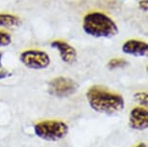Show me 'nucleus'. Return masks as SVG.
Segmentation results:
<instances>
[{"label":"nucleus","instance_id":"2","mask_svg":"<svg viewBox=\"0 0 148 147\" xmlns=\"http://www.w3.org/2000/svg\"><path fill=\"white\" fill-rule=\"evenodd\" d=\"M82 29L85 34L94 38H112L119 32L113 19L100 12L85 15L82 21Z\"/></svg>","mask_w":148,"mask_h":147},{"label":"nucleus","instance_id":"7","mask_svg":"<svg viewBox=\"0 0 148 147\" xmlns=\"http://www.w3.org/2000/svg\"><path fill=\"white\" fill-rule=\"evenodd\" d=\"M52 49H56L60 55L61 60L66 64H73L77 60V51L73 46L70 45L65 41L55 40L51 43Z\"/></svg>","mask_w":148,"mask_h":147},{"label":"nucleus","instance_id":"6","mask_svg":"<svg viewBox=\"0 0 148 147\" xmlns=\"http://www.w3.org/2000/svg\"><path fill=\"white\" fill-rule=\"evenodd\" d=\"M129 126L136 131H144L148 128V110L146 107L139 106L131 109Z\"/></svg>","mask_w":148,"mask_h":147},{"label":"nucleus","instance_id":"5","mask_svg":"<svg viewBox=\"0 0 148 147\" xmlns=\"http://www.w3.org/2000/svg\"><path fill=\"white\" fill-rule=\"evenodd\" d=\"M79 84L74 79L65 77H58L49 83V93L58 98H66L77 92Z\"/></svg>","mask_w":148,"mask_h":147},{"label":"nucleus","instance_id":"13","mask_svg":"<svg viewBox=\"0 0 148 147\" xmlns=\"http://www.w3.org/2000/svg\"><path fill=\"white\" fill-rule=\"evenodd\" d=\"M138 7L142 12L146 13L148 11V1L147 0H140V1L138 2Z\"/></svg>","mask_w":148,"mask_h":147},{"label":"nucleus","instance_id":"4","mask_svg":"<svg viewBox=\"0 0 148 147\" xmlns=\"http://www.w3.org/2000/svg\"><path fill=\"white\" fill-rule=\"evenodd\" d=\"M19 61L26 68L32 70H43L51 64V57L46 51L39 49H28L21 52L19 55Z\"/></svg>","mask_w":148,"mask_h":147},{"label":"nucleus","instance_id":"10","mask_svg":"<svg viewBox=\"0 0 148 147\" xmlns=\"http://www.w3.org/2000/svg\"><path fill=\"white\" fill-rule=\"evenodd\" d=\"M128 65V62L123 58H113V59H110L108 63V68L110 69V70H113V69H118V68H123L125 66Z\"/></svg>","mask_w":148,"mask_h":147},{"label":"nucleus","instance_id":"11","mask_svg":"<svg viewBox=\"0 0 148 147\" xmlns=\"http://www.w3.org/2000/svg\"><path fill=\"white\" fill-rule=\"evenodd\" d=\"M134 99L136 100V103L140 105V107H147L148 106V94L147 92H143V91H139L134 94Z\"/></svg>","mask_w":148,"mask_h":147},{"label":"nucleus","instance_id":"16","mask_svg":"<svg viewBox=\"0 0 148 147\" xmlns=\"http://www.w3.org/2000/svg\"><path fill=\"white\" fill-rule=\"evenodd\" d=\"M136 147H147V145L144 142H140V143H138Z\"/></svg>","mask_w":148,"mask_h":147},{"label":"nucleus","instance_id":"1","mask_svg":"<svg viewBox=\"0 0 148 147\" xmlns=\"http://www.w3.org/2000/svg\"><path fill=\"white\" fill-rule=\"evenodd\" d=\"M86 99L93 110L106 114H114L124 109L125 102L121 94L108 90L101 85H93L86 92Z\"/></svg>","mask_w":148,"mask_h":147},{"label":"nucleus","instance_id":"3","mask_svg":"<svg viewBox=\"0 0 148 147\" xmlns=\"http://www.w3.org/2000/svg\"><path fill=\"white\" fill-rule=\"evenodd\" d=\"M34 133L41 139L58 141L68 135L69 126L60 120H44L34 125Z\"/></svg>","mask_w":148,"mask_h":147},{"label":"nucleus","instance_id":"12","mask_svg":"<svg viewBox=\"0 0 148 147\" xmlns=\"http://www.w3.org/2000/svg\"><path fill=\"white\" fill-rule=\"evenodd\" d=\"M12 43V37L8 32L0 31V46H7Z\"/></svg>","mask_w":148,"mask_h":147},{"label":"nucleus","instance_id":"15","mask_svg":"<svg viewBox=\"0 0 148 147\" xmlns=\"http://www.w3.org/2000/svg\"><path fill=\"white\" fill-rule=\"evenodd\" d=\"M2 57H3V53L0 51V70L3 69V66H2Z\"/></svg>","mask_w":148,"mask_h":147},{"label":"nucleus","instance_id":"9","mask_svg":"<svg viewBox=\"0 0 148 147\" xmlns=\"http://www.w3.org/2000/svg\"><path fill=\"white\" fill-rule=\"evenodd\" d=\"M21 25V18L12 14H0V27H16Z\"/></svg>","mask_w":148,"mask_h":147},{"label":"nucleus","instance_id":"14","mask_svg":"<svg viewBox=\"0 0 148 147\" xmlns=\"http://www.w3.org/2000/svg\"><path fill=\"white\" fill-rule=\"evenodd\" d=\"M11 76H12L11 72L6 71V70H0V80L7 79V77H10Z\"/></svg>","mask_w":148,"mask_h":147},{"label":"nucleus","instance_id":"8","mask_svg":"<svg viewBox=\"0 0 148 147\" xmlns=\"http://www.w3.org/2000/svg\"><path fill=\"white\" fill-rule=\"evenodd\" d=\"M122 51L125 54L133 55L136 57H143L146 56L148 52V45L146 42L131 39L123 44Z\"/></svg>","mask_w":148,"mask_h":147}]
</instances>
